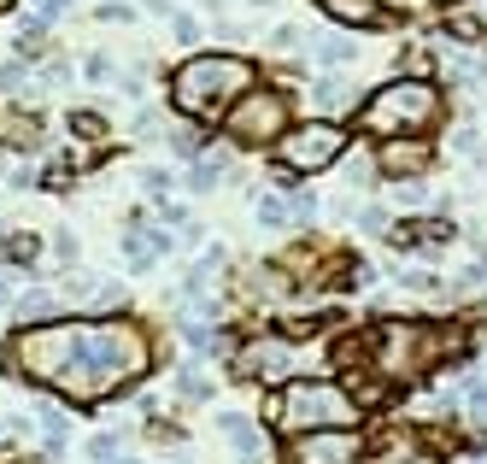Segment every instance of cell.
<instances>
[{"label":"cell","instance_id":"1f68e13d","mask_svg":"<svg viewBox=\"0 0 487 464\" xmlns=\"http://www.w3.org/2000/svg\"><path fill=\"white\" fill-rule=\"evenodd\" d=\"M405 70H417V77H423V70H429V54H423V47H411V54H405Z\"/></svg>","mask_w":487,"mask_h":464},{"label":"cell","instance_id":"277c9868","mask_svg":"<svg viewBox=\"0 0 487 464\" xmlns=\"http://www.w3.org/2000/svg\"><path fill=\"white\" fill-rule=\"evenodd\" d=\"M446 112V95L429 77H400V83H382L376 95L359 106V129L382 141H405V136H429Z\"/></svg>","mask_w":487,"mask_h":464},{"label":"cell","instance_id":"ac0fdd59","mask_svg":"<svg viewBox=\"0 0 487 464\" xmlns=\"http://www.w3.org/2000/svg\"><path fill=\"white\" fill-rule=\"evenodd\" d=\"M282 206H288V218H300V224H311V218H318V195H311V188H288V200H282Z\"/></svg>","mask_w":487,"mask_h":464},{"label":"cell","instance_id":"e0dca14e","mask_svg":"<svg viewBox=\"0 0 487 464\" xmlns=\"http://www.w3.org/2000/svg\"><path fill=\"white\" fill-rule=\"evenodd\" d=\"M347 88H341V83H334V77H323V83L318 88H311V106H323V112H341V106H347Z\"/></svg>","mask_w":487,"mask_h":464},{"label":"cell","instance_id":"5bb4252c","mask_svg":"<svg viewBox=\"0 0 487 464\" xmlns=\"http://www.w3.org/2000/svg\"><path fill=\"white\" fill-rule=\"evenodd\" d=\"M376 464H446V459H434L423 441L400 435V441H388V447H382V459H376Z\"/></svg>","mask_w":487,"mask_h":464},{"label":"cell","instance_id":"4dcf8cb0","mask_svg":"<svg viewBox=\"0 0 487 464\" xmlns=\"http://www.w3.org/2000/svg\"><path fill=\"white\" fill-rule=\"evenodd\" d=\"M400 200H405V206H429V195H423L417 183H405V188H400Z\"/></svg>","mask_w":487,"mask_h":464},{"label":"cell","instance_id":"9a60e30c","mask_svg":"<svg viewBox=\"0 0 487 464\" xmlns=\"http://www.w3.org/2000/svg\"><path fill=\"white\" fill-rule=\"evenodd\" d=\"M306 47L323 59V65H347V59H352V42H347V36H306Z\"/></svg>","mask_w":487,"mask_h":464},{"label":"cell","instance_id":"7a4b0ae2","mask_svg":"<svg viewBox=\"0 0 487 464\" xmlns=\"http://www.w3.org/2000/svg\"><path fill=\"white\" fill-rule=\"evenodd\" d=\"M452 352V329L446 324H376L359 341H341V365H370L376 377L400 382V377H423L434 370V359Z\"/></svg>","mask_w":487,"mask_h":464},{"label":"cell","instance_id":"30bf717a","mask_svg":"<svg viewBox=\"0 0 487 464\" xmlns=\"http://www.w3.org/2000/svg\"><path fill=\"white\" fill-rule=\"evenodd\" d=\"M323 18H334V24H347V29H382L388 24V6L382 0H318Z\"/></svg>","mask_w":487,"mask_h":464},{"label":"cell","instance_id":"83f0119b","mask_svg":"<svg viewBox=\"0 0 487 464\" xmlns=\"http://www.w3.org/2000/svg\"><path fill=\"white\" fill-rule=\"evenodd\" d=\"M29 6H36V24H47V18H59V6H65V0H29Z\"/></svg>","mask_w":487,"mask_h":464},{"label":"cell","instance_id":"6da1fadb","mask_svg":"<svg viewBox=\"0 0 487 464\" xmlns=\"http://www.w3.org/2000/svg\"><path fill=\"white\" fill-rule=\"evenodd\" d=\"M6 365L77 406H95L153 365V341L124 318H83V324L54 318V324L18 329L6 347Z\"/></svg>","mask_w":487,"mask_h":464},{"label":"cell","instance_id":"8fae6325","mask_svg":"<svg viewBox=\"0 0 487 464\" xmlns=\"http://www.w3.org/2000/svg\"><path fill=\"white\" fill-rule=\"evenodd\" d=\"M382 170H388V177H417V170H429V147H423L417 136L382 141Z\"/></svg>","mask_w":487,"mask_h":464},{"label":"cell","instance_id":"f1b7e54d","mask_svg":"<svg viewBox=\"0 0 487 464\" xmlns=\"http://www.w3.org/2000/svg\"><path fill=\"white\" fill-rule=\"evenodd\" d=\"M177 42H200V24H194V18H177Z\"/></svg>","mask_w":487,"mask_h":464},{"label":"cell","instance_id":"52a82bcc","mask_svg":"<svg viewBox=\"0 0 487 464\" xmlns=\"http://www.w3.org/2000/svg\"><path fill=\"white\" fill-rule=\"evenodd\" d=\"M341 153H347V129L334 124V118H306L300 129H282V141H277L282 170H300V177L329 170Z\"/></svg>","mask_w":487,"mask_h":464},{"label":"cell","instance_id":"44dd1931","mask_svg":"<svg viewBox=\"0 0 487 464\" xmlns=\"http://www.w3.org/2000/svg\"><path fill=\"white\" fill-rule=\"evenodd\" d=\"M170 147H177V159H200V147H206V141H200V129H170Z\"/></svg>","mask_w":487,"mask_h":464},{"label":"cell","instance_id":"8992f818","mask_svg":"<svg viewBox=\"0 0 487 464\" xmlns=\"http://www.w3.org/2000/svg\"><path fill=\"white\" fill-rule=\"evenodd\" d=\"M282 129H288V95L282 88H259V83L247 95H235V106L223 118V136L235 147H270V141H282Z\"/></svg>","mask_w":487,"mask_h":464},{"label":"cell","instance_id":"7c38bea8","mask_svg":"<svg viewBox=\"0 0 487 464\" xmlns=\"http://www.w3.org/2000/svg\"><path fill=\"white\" fill-rule=\"evenodd\" d=\"M452 236H458L452 224H393V229H388V247H400V253H417V247H446Z\"/></svg>","mask_w":487,"mask_h":464},{"label":"cell","instance_id":"cb8c5ba5","mask_svg":"<svg viewBox=\"0 0 487 464\" xmlns=\"http://www.w3.org/2000/svg\"><path fill=\"white\" fill-rule=\"evenodd\" d=\"M259 218H265V224H288V206H282V195H265V200H259Z\"/></svg>","mask_w":487,"mask_h":464},{"label":"cell","instance_id":"ba28073f","mask_svg":"<svg viewBox=\"0 0 487 464\" xmlns=\"http://www.w3.org/2000/svg\"><path fill=\"white\" fill-rule=\"evenodd\" d=\"M293 359L300 352H293L288 336H259L235 352V377L241 382H282V377H293Z\"/></svg>","mask_w":487,"mask_h":464},{"label":"cell","instance_id":"836d02e7","mask_svg":"<svg viewBox=\"0 0 487 464\" xmlns=\"http://www.w3.org/2000/svg\"><path fill=\"white\" fill-rule=\"evenodd\" d=\"M6 300H12V288H6V277H0V306H6Z\"/></svg>","mask_w":487,"mask_h":464},{"label":"cell","instance_id":"7402d4cb","mask_svg":"<svg viewBox=\"0 0 487 464\" xmlns=\"http://www.w3.org/2000/svg\"><path fill=\"white\" fill-rule=\"evenodd\" d=\"M47 311H54V294H47V288H36V294H24L18 318H29V324H36V318H47Z\"/></svg>","mask_w":487,"mask_h":464},{"label":"cell","instance_id":"ffe728a7","mask_svg":"<svg viewBox=\"0 0 487 464\" xmlns=\"http://www.w3.org/2000/svg\"><path fill=\"white\" fill-rule=\"evenodd\" d=\"M223 165H229L223 153H200V159H194V188H211V183L223 177Z\"/></svg>","mask_w":487,"mask_h":464},{"label":"cell","instance_id":"4316f807","mask_svg":"<svg viewBox=\"0 0 487 464\" xmlns=\"http://www.w3.org/2000/svg\"><path fill=\"white\" fill-rule=\"evenodd\" d=\"M359 229H370V236H382V229H388V211H382V206H370V211L359 218Z\"/></svg>","mask_w":487,"mask_h":464},{"label":"cell","instance_id":"5b68a950","mask_svg":"<svg viewBox=\"0 0 487 464\" xmlns=\"http://www.w3.org/2000/svg\"><path fill=\"white\" fill-rule=\"evenodd\" d=\"M270 423L288 435H311V429H352L359 423V400L352 388L329 377H293L277 400H270Z\"/></svg>","mask_w":487,"mask_h":464},{"label":"cell","instance_id":"d6986e66","mask_svg":"<svg viewBox=\"0 0 487 464\" xmlns=\"http://www.w3.org/2000/svg\"><path fill=\"white\" fill-rule=\"evenodd\" d=\"M36 247H42L36 236H6V241H0V259H6V265H18V259H24V265H29V259H36Z\"/></svg>","mask_w":487,"mask_h":464},{"label":"cell","instance_id":"f546056e","mask_svg":"<svg viewBox=\"0 0 487 464\" xmlns=\"http://www.w3.org/2000/svg\"><path fill=\"white\" fill-rule=\"evenodd\" d=\"M0 88H24V65H6V70H0Z\"/></svg>","mask_w":487,"mask_h":464},{"label":"cell","instance_id":"e575fe53","mask_svg":"<svg viewBox=\"0 0 487 464\" xmlns=\"http://www.w3.org/2000/svg\"><path fill=\"white\" fill-rule=\"evenodd\" d=\"M441 6H458V0H441Z\"/></svg>","mask_w":487,"mask_h":464},{"label":"cell","instance_id":"d4e9b609","mask_svg":"<svg viewBox=\"0 0 487 464\" xmlns=\"http://www.w3.org/2000/svg\"><path fill=\"white\" fill-rule=\"evenodd\" d=\"M300 42H306V29H300V24H282L277 36H270V47H282V54H288V47H300Z\"/></svg>","mask_w":487,"mask_h":464},{"label":"cell","instance_id":"603a6c76","mask_svg":"<svg viewBox=\"0 0 487 464\" xmlns=\"http://www.w3.org/2000/svg\"><path fill=\"white\" fill-rule=\"evenodd\" d=\"M70 129L88 136V141H100V136H106V118H100V112H70Z\"/></svg>","mask_w":487,"mask_h":464},{"label":"cell","instance_id":"d6a6232c","mask_svg":"<svg viewBox=\"0 0 487 464\" xmlns=\"http://www.w3.org/2000/svg\"><path fill=\"white\" fill-rule=\"evenodd\" d=\"M147 12H170V0H147Z\"/></svg>","mask_w":487,"mask_h":464},{"label":"cell","instance_id":"d590c367","mask_svg":"<svg viewBox=\"0 0 487 464\" xmlns=\"http://www.w3.org/2000/svg\"><path fill=\"white\" fill-rule=\"evenodd\" d=\"M124 464H136V459H124Z\"/></svg>","mask_w":487,"mask_h":464},{"label":"cell","instance_id":"484cf974","mask_svg":"<svg viewBox=\"0 0 487 464\" xmlns=\"http://www.w3.org/2000/svg\"><path fill=\"white\" fill-rule=\"evenodd\" d=\"M452 36H458V42H482V24H475V18H452Z\"/></svg>","mask_w":487,"mask_h":464},{"label":"cell","instance_id":"4fadbf2b","mask_svg":"<svg viewBox=\"0 0 487 464\" xmlns=\"http://www.w3.org/2000/svg\"><path fill=\"white\" fill-rule=\"evenodd\" d=\"M42 141V118L36 112H0V147H36Z\"/></svg>","mask_w":487,"mask_h":464},{"label":"cell","instance_id":"2e32d148","mask_svg":"<svg viewBox=\"0 0 487 464\" xmlns=\"http://www.w3.org/2000/svg\"><path fill=\"white\" fill-rule=\"evenodd\" d=\"M223 435L235 441V447L247 452V459L259 452V429H252V418H241V411H229V418H223Z\"/></svg>","mask_w":487,"mask_h":464},{"label":"cell","instance_id":"9c48e42d","mask_svg":"<svg viewBox=\"0 0 487 464\" xmlns=\"http://www.w3.org/2000/svg\"><path fill=\"white\" fill-rule=\"evenodd\" d=\"M359 459H364L359 429H311V435H293V464H359Z\"/></svg>","mask_w":487,"mask_h":464},{"label":"cell","instance_id":"3957f363","mask_svg":"<svg viewBox=\"0 0 487 464\" xmlns=\"http://www.w3.org/2000/svg\"><path fill=\"white\" fill-rule=\"evenodd\" d=\"M252 83H259L252 59H241V54H194V59H182V65L170 70V106H177L182 118H194V124H211V118H218L235 95H247Z\"/></svg>","mask_w":487,"mask_h":464}]
</instances>
